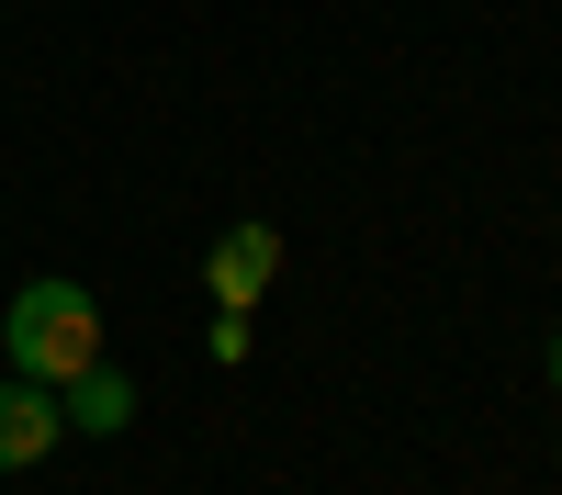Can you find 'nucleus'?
<instances>
[{
	"mask_svg": "<svg viewBox=\"0 0 562 495\" xmlns=\"http://www.w3.org/2000/svg\"><path fill=\"white\" fill-rule=\"evenodd\" d=\"M0 360H12L23 383H68L79 360H102V293L68 282V270L23 282V293H12V315H0Z\"/></svg>",
	"mask_w": 562,
	"mask_h": 495,
	"instance_id": "obj_1",
	"label": "nucleus"
},
{
	"mask_svg": "<svg viewBox=\"0 0 562 495\" xmlns=\"http://www.w3.org/2000/svg\"><path fill=\"white\" fill-rule=\"evenodd\" d=\"M270 282H281V225H259V214H248V225H225V237L203 248V293H214L225 315H259V293H270Z\"/></svg>",
	"mask_w": 562,
	"mask_h": 495,
	"instance_id": "obj_2",
	"label": "nucleus"
},
{
	"mask_svg": "<svg viewBox=\"0 0 562 495\" xmlns=\"http://www.w3.org/2000/svg\"><path fill=\"white\" fill-rule=\"evenodd\" d=\"M68 439V417H57V383H0V473H34L45 450Z\"/></svg>",
	"mask_w": 562,
	"mask_h": 495,
	"instance_id": "obj_3",
	"label": "nucleus"
},
{
	"mask_svg": "<svg viewBox=\"0 0 562 495\" xmlns=\"http://www.w3.org/2000/svg\"><path fill=\"white\" fill-rule=\"evenodd\" d=\"M57 417H68V439H124L135 428V383L113 372V360H79V372L57 383Z\"/></svg>",
	"mask_w": 562,
	"mask_h": 495,
	"instance_id": "obj_4",
	"label": "nucleus"
},
{
	"mask_svg": "<svg viewBox=\"0 0 562 495\" xmlns=\"http://www.w3.org/2000/svg\"><path fill=\"white\" fill-rule=\"evenodd\" d=\"M551 394H562V327H551Z\"/></svg>",
	"mask_w": 562,
	"mask_h": 495,
	"instance_id": "obj_5",
	"label": "nucleus"
}]
</instances>
